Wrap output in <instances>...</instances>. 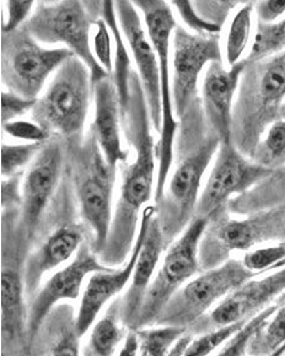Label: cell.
<instances>
[{
	"label": "cell",
	"mask_w": 285,
	"mask_h": 356,
	"mask_svg": "<svg viewBox=\"0 0 285 356\" xmlns=\"http://www.w3.org/2000/svg\"><path fill=\"white\" fill-rule=\"evenodd\" d=\"M122 127L134 152L132 163H122L120 195L117 200L111 230L101 262L112 268L127 262L137 240L138 224L142 210L155 198L158 157L149 115L148 104L137 72L129 81L127 102L121 106Z\"/></svg>",
	"instance_id": "1"
},
{
	"label": "cell",
	"mask_w": 285,
	"mask_h": 356,
	"mask_svg": "<svg viewBox=\"0 0 285 356\" xmlns=\"http://www.w3.org/2000/svg\"><path fill=\"white\" fill-rule=\"evenodd\" d=\"M180 121V133L174 143V171L170 173L163 198L156 204V216L166 245H171L195 219L202 179L222 144L206 122L201 97Z\"/></svg>",
	"instance_id": "2"
},
{
	"label": "cell",
	"mask_w": 285,
	"mask_h": 356,
	"mask_svg": "<svg viewBox=\"0 0 285 356\" xmlns=\"http://www.w3.org/2000/svg\"><path fill=\"white\" fill-rule=\"evenodd\" d=\"M284 102L285 51L247 62L234 106L233 144L238 152L251 159L266 131L280 120Z\"/></svg>",
	"instance_id": "3"
},
{
	"label": "cell",
	"mask_w": 285,
	"mask_h": 356,
	"mask_svg": "<svg viewBox=\"0 0 285 356\" xmlns=\"http://www.w3.org/2000/svg\"><path fill=\"white\" fill-rule=\"evenodd\" d=\"M69 163L81 219L94 235V251L105 250L113 219L117 168L106 161L92 133L69 147Z\"/></svg>",
	"instance_id": "4"
},
{
	"label": "cell",
	"mask_w": 285,
	"mask_h": 356,
	"mask_svg": "<svg viewBox=\"0 0 285 356\" xmlns=\"http://www.w3.org/2000/svg\"><path fill=\"white\" fill-rule=\"evenodd\" d=\"M94 86L89 68L72 57L53 75L32 110L33 122L70 142H81Z\"/></svg>",
	"instance_id": "5"
},
{
	"label": "cell",
	"mask_w": 285,
	"mask_h": 356,
	"mask_svg": "<svg viewBox=\"0 0 285 356\" xmlns=\"http://www.w3.org/2000/svg\"><path fill=\"white\" fill-rule=\"evenodd\" d=\"M142 14V22L148 31L149 38L158 54L160 65V88L163 100V127L156 143L158 175L154 204L163 198L165 186L174 165V143L179 131V121L174 115L172 104V81L170 72V52L172 35L177 27L174 13L168 1L160 0H136L133 1Z\"/></svg>",
	"instance_id": "6"
},
{
	"label": "cell",
	"mask_w": 285,
	"mask_h": 356,
	"mask_svg": "<svg viewBox=\"0 0 285 356\" xmlns=\"http://www.w3.org/2000/svg\"><path fill=\"white\" fill-rule=\"evenodd\" d=\"M96 20L85 1H38L24 27L44 47L63 44L79 58L90 70L94 86L110 76L96 60L91 48V30Z\"/></svg>",
	"instance_id": "7"
},
{
	"label": "cell",
	"mask_w": 285,
	"mask_h": 356,
	"mask_svg": "<svg viewBox=\"0 0 285 356\" xmlns=\"http://www.w3.org/2000/svg\"><path fill=\"white\" fill-rule=\"evenodd\" d=\"M74 54L64 47L46 48L22 26L1 37V80L6 90L38 100L44 85Z\"/></svg>",
	"instance_id": "8"
},
{
	"label": "cell",
	"mask_w": 285,
	"mask_h": 356,
	"mask_svg": "<svg viewBox=\"0 0 285 356\" xmlns=\"http://www.w3.org/2000/svg\"><path fill=\"white\" fill-rule=\"evenodd\" d=\"M208 225L209 221L195 216L187 229L170 245L144 298L134 330L158 320L174 293L198 272L200 246Z\"/></svg>",
	"instance_id": "9"
},
{
	"label": "cell",
	"mask_w": 285,
	"mask_h": 356,
	"mask_svg": "<svg viewBox=\"0 0 285 356\" xmlns=\"http://www.w3.org/2000/svg\"><path fill=\"white\" fill-rule=\"evenodd\" d=\"M256 275L257 273L251 272L241 261L227 259L186 283L171 298L155 323L186 330L217 301Z\"/></svg>",
	"instance_id": "10"
},
{
	"label": "cell",
	"mask_w": 285,
	"mask_h": 356,
	"mask_svg": "<svg viewBox=\"0 0 285 356\" xmlns=\"http://www.w3.org/2000/svg\"><path fill=\"white\" fill-rule=\"evenodd\" d=\"M272 172L245 156L233 143L220 144L215 163L200 195L195 216L209 222L215 220L227 213V205L235 197L254 188Z\"/></svg>",
	"instance_id": "11"
},
{
	"label": "cell",
	"mask_w": 285,
	"mask_h": 356,
	"mask_svg": "<svg viewBox=\"0 0 285 356\" xmlns=\"http://www.w3.org/2000/svg\"><path fill=\"white\" fill-rule=\"evenodd\" d=\"M220 38L201 36L177 26L172 35V104L177 121L190 110L198 95L202 72L209 64L222 62Z\"/></svg>",
	"instance_id": "12"
},
{
	"label": "cell",
	"mask_w": 285,
	"mask_h": 356,
	"mask_svg": "<svg viewBox=\"0 0 285 356\" xmlns=\"http://www.w3.org/2000/svg\"><path fill=\"white\" fill-rule=\"evenodd\" d=\"M65 163V149L59 136L51 138L27 168L22 182L20 229L31 240L41 224L44 211L58 188Z\"/></svg>",
	"instance_id": "13"
},
{
	"label": "cell",
	"mask_w": 285,
	"mask_h": 356,
	"mask_svg": "<svg viewBox=\"0 0 285 356\" xmlns=\"http://www.w3.org/2000/svg\"><path fill=\"white\" fill-rule=\"evenodd\" d=\"M97 256L95 251L83 243L74 259L54 273L44 285L38 289L27 316L28 341L35 339L56 305L81 298L85 284L91 274L112 269L106 267Z\"/></svg>",
	"instance_id": "14"
},
{
	"label": "cell",
	"mask_w": 285,
	"mask_h": 356,
	"mask_svg": "<svg viewBox=\"0 0 285 356\" xmlns=\"http://www.w3.org/2000/svg\"><path fill=\"white\" fill-rule=\"evenodd\" d=\"M156 214L158 207L155 204H149L142 210L137 240L133 246L131 256L128 257L127 262H124L120 268L94 273L88 279L80 298L79 309L74 323V330L79 338L89 333L108 301L128 288L132 280L134 268L137 264L139 253L142 251L149 225Z\"/></svg>",
	"instance_id": "15"
},
{
	"label": "cell",
	"mask_w": 285,
	"mask_h": 356,
	"mask_svg": "<svg viewBox=\"0 0 285 356\" xmlns=\"http://www.w3.org/2000/svg\"><path fill=\"white\" fill-rule=\"evenodd\" d=\"M115 8L117 20L142 81L154 131L160 134L163 127V100L158 54L149 38L140 13L133 1H115Z\"/></svg>",
	"instance_id": "16"
},
{
	"label": "cell",
	"mask_w": 285,
	"mask_h": 356,
	"mask_svg": "<svg viewBox=\"0 0 285 356\" xmlns=\"http://www.w3.org/2000/svg\"><path fill=\"white\" fill-rule=\"evenodd\" d=\"M246 59L227 69L222 62L206 67L201 102L206 122L222 144L233 143L234 99L246 68Z\"/></svg>",
	"instance_id": "17"
},
{
	"label": "cell",
	"mask_w": 285,
	"mask_h": 356,
	"mask_svg": "<svg viewBox=\"0 0 285 356\" xmlns=\"http://www.w3.org/2000/svg\"><path fill=\"white\" fill-rule=\"evenodd\" d=\"M224 215L211 221L215 245L222 253L250 250L259 242L285 238V205L248 215L246 219H229Z\"/></svg>",
	"instance_id": "18"
},
{
	"label": "cell",
	"mask_w": 285,
	"mask_h": 356,
	"mask_svg": "<svg viewBox=\"0 0 285 356\" xmlns=\"http://www.w3.org/2000/svg\"><path fill=\"white\" fill-rule=\"evenodd\" d=\"M285 290V267L259 279H250L229 293L211 314L217 328L251 320Z\"/></svg>",
	"instance_id": "19"
},
{
	"label": "cell",
	"mask_w": 285,
	"mask_h": 356,
	"mask_svg": "<svg viewBox=\"0 0 285 356\" xmlns=\"http://www.w3.org/2000/svg\"><path fill=\"white\" fill-rule=\"evenodd\" d=\"M94 120L90 131L106 161L117 168L129 160V152L122 147V115L116 85L111 75L94 84Z\"/></svg>",
	"instance_id": "20"
},
{
	"label": "cell",
	"mask_w": 285,
	"mask_h": 356,
	"mask_svg": "<svg viewBox=\"0 0 285 356\" xmlns=\"http://www.w3.org/2000/svg\"><path fill=\"white\" fill-rule=\"evenodd\" d=\"M158 215V214H156ZM154 216L149 225L142 251L138 257L132 280L128 285L127 293L121 306L122 323L134 330L137 325L139 312L149 286L153 282L160 262V257L165 250L164 234L158 224V216Z\"/></svg>",
	"instance_id": "21"
},
{
	"label": "cell",
	"mask_w": 285,
	"mask_h": 356,
	"mask_svg": "<svg viewBox=\"0 0 285 356\" xmlns=\"http://www.w3.org/2000/svg\"><path fill=\"white\" fill-rule=\"evenodd\" d=\"M81 246L83 235L78 227L70 225L58 227L38 251L27 258L24 270L25 291L38 293L43 277L69 262Z\"/></svg>",
	"instance_id": "22"
},
{
	"label": "cell",
	"mask_w": 285,
	"mask_h": 356,
	"mask_svg": "<svg viewBox=\"0 0 285 356\" xmlns=\"http://www.w3.org/2000/svg\"><path fill=\"white\" fill-rule=\"evenodd\" d=\"M282 205H285V165L254 188L235 197L227 205V210L238 215H252Z\"/></svg>",
	"instance_id": "23"
},
{
	"label": "cell",
	"mask_w": 285,
	"mask_h": 356,
	"mask_svg": "<svg viewBox=\"0 0 285 356\" xmlns=\"http://www.w3.org/2000/svg\"><path fill=\"white\" fill-rule=\"evenodd\" d=\"M24 275L14 263L3 258L1 269V327L3 335L11 338L22 328L24 312Z\"/></svg>",
	"instance_id": "24"
},
{
	"label": "cell",
	"mask_w": 285,
	"mask_h": 356,
	"mask_svg": "<svg viewBox=\"0 0 285 356\" xmlns=\"http://www.w3.org/2000/svg\"><path fill=\"white\" fill-rule=\"evenodd\" d=\"M115 309H111L91 327L83 356H116L126 338V330Z\"/></svg>",
	"instance_id": "25"
},
{
	"label": "cell",
	"mask_w": 285,
	"mask_h": 356,
	"mask_svg": "<svg viewBox=\"0 0 285 356\" xmlns=\"http://www.w3.org/2000/svg\"><path fill=\"white\" fill-rule=\"evenodd\" d=\"M254 11V3H245L231 19L225 41V59L229 68L243 60V53L251 38Z\"/></svg>",
	"instance_id": "26"
},
{
	"label": "cell",
	"mask_w": 285,
	"mask_h": 356,
	"mask_svg": "<svg viewBox=\"0 0 285 356\" xmlns=\"http://www.w3.org/2000/svg\"><path fill=\"white\" fill-rule=\"evenodd\" d=\"M251 160L262 168L275 171L285 165V120H278L266 131Z\"/></svg>",
	"instance_id": "27"
},
{
	"label": "cell",
	"mask_w": 285,
	"mask_h": 356,
	"mask_svg": "<svg viewBox=\"0 0 285 356\" xmlns=\"http://www.w3.org/2000/svg\"><path fill=\"white\" fill-rule=\"evenodd\" d=\"M285 51V16L279 22L264 24L257 22L254 43L247 62H257Z\"/></svg>",
	"instance_id": "28"
},
{
	"label": "cell",
	"mask_w": 285,
	"mask_h": 356,
	"mask_svg": "<svg viewBox=\"0 0 285 356\" xmlns=\"http://www.w3.org/2000/svg\"><path fill=\"white\" fill-rule=\"evenodd\" d=\"M285 344V301L278 307L270 321L254 335L247 354L267 356Z\"/></svg>",
	"instance_id": "29"
},
{
	"label": "cell",
	"mask_w": 285,
	"mask_h": 356,
	"mask_svg": "<svg viewBox=\"0 0 285 356\" xmlns=\"http://www.w3.org/2000/svg\"><path fill=\"white\" fill-rule=\"evenodd\" d=\"M140 339L139 356H169L174 344L185 335V328L158 325L148 330H138Z\"/></svg>",
	"instance_id": "30"
},
{
	"label": "cell",
	"mask_w": 285,
	"mask_h": 356,
	"mask_svg": "<svg viewBox=\"0 0 285 356\" xmlns=\"http://www.w3.org/2000/svg\"><path fill=\"white\" fill-rule=\"evenodd\" d=\"M278 307V305L267 306L262 312L248 320L243 328L227 341V346H224L215 356H245V354H247L251 339L270 321Z\"/></svg>",
	"instance_id": "31"
},
{
	"label": "cell",
	"mask_w": 285,
	"mask_h": 356,
	"mask_svg": "<svg viewBox=\"0 0 285 356\" xmlns=\"http://www.w3.org/2000/svg\"><path fill=\"white\" fill-rule=\"evenodd\" d=\"M44 144H19L1 145V177H15L33 163Z\"/></svg>",
	"instance_id": "32"
},
{
	"label": "cell",
	"mask_w": 285,
	"mask_h": 356,
	"mask_svg": "<svg viewBox=\"0 0 285 356\" xmlns=\"http://www.w3.org/2000/svg\"><path fill=\"white\" fill-rule=\"evenodd\" d=\"M247 322V321H246ZM246 322H240L235 325H225L213 330L208 334L202 335L190 341L186 346L185 351L181 356H209L214 350H217L222 343L229 341L243 328Z\"/></svg>",
	"instance_id": "33"
},
{
	"label": "cell",
	"mask_w": 285,
	"mask_h": 356,
	"mask_svg": "<svg viewBox=\"0 0 285 356\" xmlns=\"http://www.w3.org/2000/svg\"><path fill=\"white\" fill-rule=\"evenodd\" d=\"M171 6H174L177 14L180 15L181 20L186 26L190 29L192 33L201 35V36H217L222 32V26L217 24L208 22L197 11L195 4L192 1L186 0H174L171 1Z\"/></svg>",
	"instance_id": "34"
},
{
	"label": "cell",
	"mask_w": 285,
	"mask_h": 356,
	"mask_svg": "<svg viewBox=\"0 0 285 356\" xmlns=\"http://www.w3.org/2000/svg\"><path fill=\"white\" fill-rule=\"evenodd\" d=\"M94 35L91 37V48L96 60L107 73H113V57L112 53V33L105 20L99 17L94 25Z\"/></svg>",
	"instance_id": "35"
},
{
	"label": "cell",
	"mask_w": 285,
	"mask_h": 356,
	"mask_svg": "<svg viewBox=\"0 0 285 356\" xmlns=\"http://www.w3.org/2000/svg\"><path fill=\"white\" fill-rule=\"evenodd\" d=\"M3 9H6V17L1 22V32L3 35H9L22 29L33 14L36 8L35 1H20L10 0L3 1Z\"/></svg>",
	"instance_id": "36"
},
{
	"label": "cell",
	"mask_w": 285,
	"mask_h": 356,
	"mask_svg": "<svg viewBox=\"0 0 285 356\" xmlns=\"http://www.w3.org/2000/svg\"><path fill=\"white\" fill-rule=\"evenodd\" d=\"M1 127H3V131L8 136L14 139L24 140L28 144H46L53 136L36 122L16 120V121L1 124Z\"/></svg>",
	"instance_id": "37"
},
{
	"label": "cell",
	"mask_w": 285,
	"mask_h": 356,
	"mask_svg": "<svg viewBox=\"0 0 285 356\" xmlns=\"http://www.w3.org/2000/svg\"><path fill=\"white\" fill-rule=\"evenodd\" d=\"M36 101L22 97L20 95L6 90L1 92V124L16 121L17 117L26 115L33 110Z\"/></svg>",
	"instance_id": "38"
},
{
	"label": "cell",
	"mask_w": 285,
	"mask_h": 356,
	"mask_svg": "<svg viewBox=\"0 0 285 356\" xmlns=\"http://www.w3.org/2000/svg\"><path fill=\"white\" fill-rule=\"evenodd\" d=\"M22 175H17L15 177L4 178L1 182V208L4 211L20 210L22 208V192L20 182Z\"/></svg>",
	"instance_id": "39"
},
{
	"label": "cell",
	"mask_w": 285,
	"mask_h": 356,
	"mask_svg": "<svg viewBox=\"0 0 285 356\" xmlns=\"http://www.w3.org/2000/svg\"><path fill=\"white\" fill-rule=\"evenodd\" d=\"M254 13L257 22L264 24H273L279 17L285 15V0H270V1H256Z\"/></svg>",
	"instance_id": "40"
},
{
	"label": "cell",
	"mask_w": 285,
	"mask_h": 356,
	"mask_svg": "<svg viewBox=\"0 0 285 356\" xmlns=\"http://www.w3.org/2000/svg\"><path fill=\"white\" fill-rule=\"evenodd\" d=\"M49 356H81L80 354L79 335L75 330L67 332L53 346Z\"/></svg>",
	"instance_id": "41"
},
{
	"label": "cell",
	"mask_w": 285,
	"mask_h": 356,
	"mask_svg": "<svg viewBox=\"0 0 285 356\" xmlns=\"http://www.w3.org/2000/svg\"><path fill=\"white\" fill-rule=\"evenodd\" d=\"M140 339L138 330H128L124 341L122 343L116 356H139Z\"/></svg>",
	"instance_id": "42"
},
{
	"label": "cell",
	"mask_w": 285,
	"mask_h": 356,
	"mask_svg": "<svg viewBox=\"0 0 285 356\" xmlns=\"http://www.w3.org/2000/svg\"><path fill=\"white\" fill-rule=\"evenodd\" d=\"M285 354V344L283 346H280L278 350H275V353H272L270 355L267 356H284Z\"/></svg>",
	"instance_id": "43"
},
{
	"label": "cell",
	"mask_w": 285,
	"mask_h": 356,
	"mask_svg": "<svg viewBox=\"0 0 285 356\" xmlns=\"http://www.w3.org/2000/svg\"><path fill=\"white\" fill-rule=\"evenodd\" d=\"M283 242H284V243H285V241H283Z\"/></svg>",
	"instance_id": "44"
}]
</instances>
